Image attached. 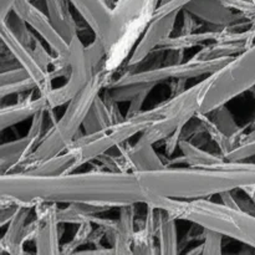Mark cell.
<instances>
[{
    "label": "cell",
    "mask_w": 255,
    "mask_h": 255,
    "mask_svg": "<svg viewBox=\"0 0 255 255\" xmlns=\"http://www.w3.org/2000/svg\"><path fill=\"white\" fill-rule=\"evenodd\" d=\"M0 198L30 209L39 203H85L121 208L148 201L137 173L110 169L57 176L10 172L0 176Z\"/></svg>",
    "instance_id": "1"
},
{
    "label": "cell",
    "mask_w": 255,
    "mask_h": 255,
    "mask_svg": "<svg viewBox=\"0 0 255 255\" xmlns=\"http://www.w3.org/2000/svg\"><path fill=\"white\" fill-rule=\"evenodd\" d=\"M137 176L148 201L151 197L202 199L242 191L255 203V163L228 162L218 168L167 166L156 171L137 172Z\"/></svg>",
    "instance_id": "2"
},
{
    "label": "cell",
    "mask_w": 255,
    "mask_h": 255,
    "mask_svg": "<svg viewBox=\"0 0 255 255\" xmlns=\"http://www.w3.org/2000/svg\"><path fill=\"white\" fill-rule=\"evenodd\" d=\"M156 209L166 211L177 221H186L201 228L221 233L255 249V214L216 203L208 198L173 199L151 197L148 203Z\"/></svg>",
    "instance_id": "3"
},
{
    "label": "cell",
    "mask_w": 255,
    "mask_h": 255,
    "mask_svg": "<svg viewBox=\"0 0 255 255\" xmlns=\"http://www.w3.org/2000/svg\"><path fill=\"white\" fill-rule=\"evenodd\" d=\"M111 75L104 69L95 74L91 81L67 104L61 119L57 120L56 124L45 132L36 149L32 152L21 171H26L40 162L52 158L70 148L75 139L80 137L77 134L96 97L101 90L106 89L111 84Z\"/></svg>",
    "instance_id": "4"
},
{
    "label": "cell",
    "mask_w": 255,
    "mask_h": 255,
    "mask_svg": "<svg viewBox=\"0 0 255 255\" xmlns=\"http://www.w3.org/2000/svg\"><path fill=\"white\" fill-rule=\"evenodd\" d=\"M255 87V44L206 76L198 114H209Z\"/></svg>",
    "instance_id": "5"
},
{
    "label": "cell",
    "mask_w": 255,
    "mask_h": 255,
    "mask_svg": "<svg viewBox=\"0 0 255 255\" xmlns=\"http://www.w3.org/2000/svg\"><path fill=\"white\" fill-rule=\"evenodd\" d=\"M161 117L159 105L153 109L141 111L133 116H125L122 121L112 125L107 129L96 133H85L75 139L69 151L74 154V171L84 166L87 162L97 159L99 157L109 153L111 149L122 146L126 141L146 131L152 124Z\"/></svg>",
    "instance_id": "6"
},
{
    "label": "cell",
    "mask_w": 255,
    "mask_h": 255,
    "mask_svg": "<svg viewBox=\"0 0 255 255\" xmlns=\"http://www.w3.org/2000/svg\"><path fill=\"white\" fill-rule=\"evenodd\" d=\"M206 86V77L194 86L161 102V117L152 124L134 146H154L157 142L167 139L176 132H182L191 120L198 115L199 99Z\"/></svg>",
    "instance_id": "7"
},
{
    "label": "cell",
    "mask_w": 255,
    "mask_h": 255,
    "mask_svg": "<svg viewBox=\"0 0 255 255\" xmlns=\"http://www.w3.org/2000/svg\"><path fill=\"white\" fill-rule=\"evenodd\" d=\"M233 57V56H232ZM232 57H219V59L211 60H196L189 59L188 61L168 64L162 67H153V69L143 70L137 72H126L122 76L117 77L111 81L110 86H120L127 84H151L158 85L164 81L172 80H189L196 77L211 75L218 69L231 61Z\"/></svg>",
    "instance_id": "8"
},
{
    "label": "cell",
    "mask_w": 255,
    "mask_h": 255,
    "mask_svg": "<svg viewBox=\"0 0 255 255\" xmlns=\"http://www.w3.org/2000/svg\"><path fill=\"white\" fill-rule=\"evenodd\" d=\"M66 62L70 67L66 82L60 87H51L44 94H40L46 100L47 111L69 104L99 72L87 55L86 46L81 42L79 35L70 41Z\"/></svg>",
    "instance_id": "9"
},
{
    "label": "cell",
    "mask_w": 255,
    "mask_h": 255,
    "mask_svg": "<svg viewBox=\"0 0 255 255\" xmlns=\"http://www.w3.org/2000/svg\"><path fill=\"white\" fill-rule=\"evenodd\" d=\"M95 35L104 44L107 54L121 37L127 21L106 0H70Z\"/></svg>",
    "instance_id": "10"
},
{
    "label": "cell",
    "mask_w": 255,
    "mask_h": 255,
    "mask_svg": "<svg viewBox=\"0 0 255 255\" xmlns=\"http://www.w3.org/2000/svg\"><path fill=\"white\" fill-rule=\"evenodd\" d=\"M11 12L21 17L30 27H32L46 41V44L55 54L52 66H61V65L67 64L66 57L69 55L70 42L55 27L49 15L41 11L30 0H16Z\"/></svg>",
    "instance_id": "11"
},
{
    "label": "cell",
    "mask_w": 255,
    "mask_h": 255,
    "mask_svg": "<svg viewBox=\"0 0 255 255\" xmlns=\"http://www.w3.org/2000/svg\"><path fill=\"white\" fill-rule=\"evenodd\" d=\"M46 110L37 112L31 119L29 132L21 138L2 143L0 147V169L1 174L21 171L32 152L44 136V121Z\"/></svg>",
    "instance_id": "12"
},
{
    "label": "cell",
    "mask_w": 255,
    "mask_h": 255,
    "mask_svg": "<svg viewBox=\"0 0 255 255\" xmlns=\"http://www.w3.org/2000/svg\"><path fill=\"white\" fill-rule=\"evenodd\" d=\"M196 117L212 141L218 144L222 156L229 153L243 137L246 127L237 125L233 114L226 106L219 107L209 114H198Z\"/></svg>",
    "instance_id": "13"
},
{
    "label": "cell",
    "mask_w": 255,
    "mask_h": 255,
    "mask_svg": "<svg viewBox=\"0 0 255 255\" xmlns=\"http://www.w3.org/2000/svg\"><path fill=\"white\" fill-rule=\"evenodd\" d=\"M35 236L34 243L36 254L56 255L61 253L60 248V227L57 218L59 204L39 203L35 206Z\"/></svg>",
    "instance_id": "14"
},
{
    "label": "cell",
    "mask_w": 255,
    "mask_h": 255,
    "mask_svg": "<svg viewBox=\"0 0 255 255\" xmlns=\"http://www.w3.org/2000/svg\"><path fill=\"white\" fill-rule=\"evenodd\" d=\"M1 41L7 52L14 57L15 61L19 62L20 66L24 67L32 77V80L36 82L39 94H44L47 90L54 87L49 79V71H46L37 61L32 47H29L24 42L20 41L4 20H1Z\"/></svg>",
    "instance_id": "15"
},
{
    "label": "cell",
    "mask_w": 255,
    "mask_h": 255,
    "mask_svg": "<svg viewBox=\"0 0 255 255\" xmlns=\"http://www.w3.org/2000/svg\"><path fill=\"white\" fill-rule=\"evenodd\" d=\"M178 14L179 11H173L163 16L152 17L142 34L141 40L134 45L133 51L127 60V66L133 67L141 64L154 49L162 46V44L171 36Z\"/></svg>",
    "instance_id": "16"
},
{
    "label": "cell",
    "mask_w": 255,
    "mask_h": 255,
    "mask_svg": "<svg viewBox=\"0 0 255 255\" xmlns=\"http://www.w3.org/2000/svg\"><path fill=\"white\" fill-rule=\"evenodd\" d=\"M182 10H187L194 17L213 25L217 29L236 27L238 22L249 20L244 15L226 6L222 0H191Z\"/></svg>",
    "instance_id": "17"
},
{
    "label": "cell",
    "mask_w": 255,
    "mask_h": 255,
    "mask_svg": "<svg viewBox=\"0 0 255 255\" xmlns=\"http://www.w3.org/2000/svg\"><path fill=\"white\" fill-rule=\"evenodd\" d=\"M30 208L20 207L14 218L7 223L4 236L0 239V253L11 255L24 254V244L27 241H34L35 219L29 223Z\"/></svg>",
    "instance_id": "18"
},
{
    "label": "cell",
    "mask_w": 255,
    "mask_h": 255,
    "mask_svg": "<svg viewBox=\"0 0 255 255\" xmlns=\"http://www.w3.org/2000/svg\"><path fill=\"white\" fill-rule=\"evenodd\" d=\"M124 119L125 117H122L121 112L117 109V102L99 95L87 112L82 127L85 133H96L107 129Z\"/></svg>",
    "instance_id": "19"
},
{
    "label": "cell",
    "mask_w": 255,
    "mask_h": 255,
    "mask_svg": "<svg viewBox=\"0 0 255 255\" xmlns=\"http://www.w3.org/2000/svg\"><path fill=\"white\" fill-rule=\"evenodd\" d=\"M34 94L24 99L19 100L15 104L9 105V106H2L0 110V129L5 131L9 127L15 126V125L24 122L26 120L32 119L37 112L46 110L47 105L46 100L42 95L32 97Z\"/></svg>",
    "instance_id": "20"
},
{
    "label": "cell",
    "mask_w": 255,
    "mask_h": 255,
    "mask_svg": "<svg viewBox=\"0 0 255 255\" xmlns=\"http://www.w3.org/2000/svg\"><path fill=\"white\" fill-rule=\"evenodd\" d=\"M136 206H125L120 208V218L117 219L116 232H115L114 248L115 254H133V239L136 229H134V221H136Z\"/></svg>",
    "instance_id": "21"
},
{
    "label": "cell",
    "mask_w": 255,
    "mask_h": 255,
    "mask_svg": "<svg viewBox=\"0 0 255 255\" xmlns=\"http://www.w3.org/2000/svg\"><path fill=\"white\" fill-rule=\"evenodd\" d=\"M70 0H45L46 14L60 34L69 42L79 35L76 21L70 10Z\"/></svg>",
    "instance_id": "22"
},
{
    "label": "cell",
    "mask_w": 255,
    "mask_h": 255,
    "mask_svg": "<svg viewBox=\"0 0 255 255\" xmlns=\"http://www.w3.org/2000/svg\"><path fill=\"white\" fill-rule=\"evenodd\" d=\"M124 156L126 159L129 172H148L156 171L167 167L163 163L153 146H131L124 149Z\"/></svg>",
    "instance_id": "23"
},
{
    "label": "cell",
    "mask_w": 255,
    "mask_h": 255,
    "mask_svg": "<svg viewBox=\"0 0 255 255\" xmlns=\"http://www.w3.org/2000/svg\"><path fill=\"white\" fill-rule=\"evenodd\" d=\"M234 27H224V29L209 30V31L202 32H191V34H178L177 36H169L166 41L159 46L161 50H168V51H174V50H184L192 49L198 45H204L206 42L217 41L222 37L226 36L229 31Z\"/></svg>",
    "instance_id": "24"
},
{
    "label": "cell",
    "mask_w": 255,
    "mask_h": 255,
    "mask_svg": "<svg viewBox=\"0 0 255 255\" xmlns=\"http://www.w3.org/2000/svg\"><path fill=\"white\" fill-rule=\"evenodd\" d=\"M146 217L139 231H136L132 252L133 254H158V247L154 246L157 239V209L146 206Z\"/></svg>",
    "instance_id": "25"
},
{
    "label": "cell",
    "mask_w": 255,
    "mask_h": 255,
    "mask_svg": "<svg viewBox=\"0 0 255 255\" xmlns=\"http://www.w3.org/2000/svg\"><path fill=\"white\" fill-rule=\"evenodd\" d=\"M177 219L169 216L166 211L157 209V241L158 254L176 255L179 253Z\"/></svg>",
    "instance_id": "26"
},
{
    "label": "cell",
    "mask_w": 255,
    "mask_h": 255,
    "mask_svg": "<svg viewBox=\"0 0 255 255\" xmlns=\"http://www.w3.org/2000/svg\"><path fill=\"white\" fill-rule=\"evenodd\" d=\"M179 149L183 154V161L191 167H203V168H218L228 164V161L223 156H216L197 147L191 141L182 139L178 143Z\"/></svg>",
    "instance_id": "27"
},
{
    "label": "cell",
    "mask_w": 255,
    "mask_h": 255,
    "mask_svg": "<svg viewBox=\"0 0 255 255\" xmlns=\"http://www.w3.org/2000/svg\"><path fill=\"white\" fill-rule=\"evenodd\" d=\"M109 207L94 206L85 203H70L65 208H59L57 218L61 224H81L91 222L104 212L109 211Z\"/></svg>",
    "instance_id": "28"
},
{
    "label": "cell",
    "mask_w": 255,
    "mask_h": 255,
    "mask_svg": "<svg viewBox=\"0 0 255 255\" xmlns=\"http://www.w3.org/2000/svg\"><path fill=\"white\" fill-rule=\"evenodd\" d=\"M75 157L71 152L67 151L52 157V158L46 159V161L40 162L36 166L26 169L24 172L34 174H41V176H57V174L71 173L74 171Z\"/></svg>",
    "instance_id": "29"
},
{
    "label": "cell",
    "mask_w": 255,
    "mask_h": 255,
    "mask_svg": "<svg viewBox=\"0 0 255 255\" xmlns=\"http://www.w3.org/2000/svg\"><path fill=\"white\" fill-rule=\"evenodd\" d=\"M255 156V128L248 134H243L239 143L229 153L223 156L228 162H246Z\"/></svg>",
    "instance_id": "30"
},
{
    "label": "cell",
    "mask_w": 255,
    "mask_h": 255,
    "mask_svg": "<svg viewBox=\"0 0 255 255\" xmlns=\"http://www.w3.org/2000/svg\"><path fill=\"white\" fill-rule=\"evenodd\" d=\"M91 222H85V223L79 224V228H77L76 233H75L74 238L69 242V243L65 244L61 248L62 254H72L77 253V249L81 246L86 244L87 242H90V238H91V234L94 232L92 229Z\"/></svg>",
    "instance_id": "31"
},
{
    "label": "cell",
    "mask_w": 255,
    "mask_h": 255,
    "mask_svg": "<svg viewBox=\"0 0 255 255\" xmlns=\"http://www.w3.org/2000/svg\"><path fill=\"white\" fill-rule=\"evenodd\" d=\"M14 14V12H12ZM4 21H6L7 26L10 27L12 32H14L15 36L20 40L21 42H24L25 45H27L29 47H32L34 45L35 36L32 35V32L30 31V26L21 19V17L17 16L16 14H14V16L6 17L4 19Z\"/></svg>",
    "instance_id": "32"
},
{
    "label": "cell",
    "mask_w": 255,
    "mask_h": 255,
    "mask_svg": "<svg viewBox=\"0 0 255 255\" xmlns=\"http://www.w3.org/2000/svg\"><path fill=\"white\" fill-rule=\"evenodd\" d=\"M223 237L218 232L203 228L202 255H219L223 253Z\"/></svg>",
    "instance_id": "33"
},
{
    "label": "cell",
    "mask_w": 255,
    "mask_h": 255,
    "mask_svg": "<svg viewBox=\"0 0 255 255\" xmlns=\"http://www.w3.org/2000/svg\"><path fill=\"white\" fill-rule=\"evenodd\" d=\"M34 90H37L36 82H35L31 77H27V79L14 82V84L2 85V86H0V97H1V99H5V97L10 96V95L24 94V92L27 91H34Z\"/></svg>",
    "instance_id": "34"
},
{
    "label": "cell",
    "mask_w": 255,
    "mask_h": 255,
    "mask_svg": "<svg viewBox=\"0 0 255 255\" xmlns=\"http://www.w3.org/2000/svg\"><path fill=\"white\" fill-rule=\"evenodd\" d=\"M32 51H34L35 56H36L37 61L40 62V65H41V66L44 67L46 71H50L49 66H52V62H54L55 57H52L51 55L49 54V51L45 49V46L41 44V41H40L37 37H35V40H34Z\"/></svg>",
    "instance_id": "35"
},
{
    "label": "cell",
    "mask_w": 255,
    "mask_h": 255,
    "mask_svg": "<svg viewBox=\"0 0 255 255\" xmlns=\"http://www.w3.org/2000/svg\"><path fill=\"white\" fill-rule=\"evenodd\" d=\"M189 1H191V0H172V1L167 2V4L158 5L156 11H154L153 16H163V15L169 14V12L182 11L184 5Z\"/></svg>",
    "instance_id": "36"
},
{
    "label": "cell",
    "mask_w": 255,
    "mask_h": 255,
    "mask_svg": "<svg viewBox=\"0 0 255 255\" xmlns=\"http://www.w3.org/2000/svg\"><path fill=\"white\" fill-rule=\"evenodd\" d=\"M152 90H146V91L141 92V94L137 95L136 97H133V99L129 101V109L127 110L126 112V116H133V115L138 114V112L142 111V106H143L144 101H146L147 96L149 95V92H151Z\"/></svg>",
    "instance_id": "37"
},
{
    "label": "cell",
    "mask_w": 255,
    "mask_h": 255,
    "mask_svg": "<svg viewBox=\"0 0 255 255\" xmlns=\"http://www.w3.org/2000/svg\"><path fill=\"white\" fill-rule=\"evenodd\" d=\"M183 11V26H182L181 32L179 34H191V32H194L197 27L196 19H194L193 15L191 12H188L187 10H182Z\"/></svg>",
    "instance_id": "38"
},
{
    "label": "cell",
    "mask_w": 255,
    "mask_h": 255,
    "mask_svg": "<svg viewBox=\"0 0 255 255\" xmlns=\"http://www.w3.org/2000/svg\"><path fill=\"white\" fill-rule=\"evenodd\" d=\"M15 1L16 0H0V17H1V20L6 19L11 14Z\"/></svg>",
    "instance_id": "39"
},
{
    "label": "cell",
    "mask_w": 255,
    "mask_h": 255,
    "mask_svg": "<svg viewBox=\"0 0 255 255\" xmlns=\"http://www.w3.org/2000/svg\"><path fill=\"white\" fill-rule=\"evenodd\" d=\"M172 1V0H159V4L158 5H163V4H167V2Z\"/></svg>",
    "instance_id": "40"
},
{
    "label": "cell",
    "mask_w": 255,
    "mask_h": 255,
    "mask_svg": "<svg viewBox=\"0 0 255 255\" xmlns=\"http://www.w3.org/2000/svg\"><path fill=\"white\" fill-rule=\"evenodd\" d=\"M106 1H107V2H109V0H106Z\"/></svg>",
    "instance_id": "41"
},
{
    "label": "cell",
    "mask_w": 255,
    "mask_h": 255,
    "mask_svg": "<svg viewBox=\"0 0 255 255\" xmlns=\"http://www.w3.org/2000/svg\"><path fill=\"white\" fill-rule=\"evenodd\" d=\"M254 122H255V121H254Z\"/></svg>",
    "instance_id": "42"
}]
</instances>
